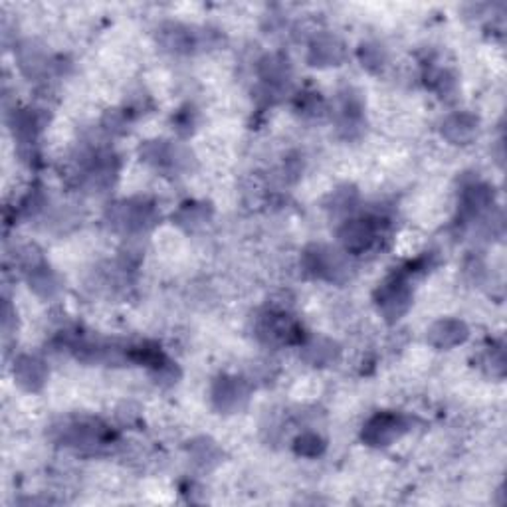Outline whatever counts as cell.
Instances as JSON below:
<instances>
[{"label":"cell","instance_id":"obj_1","mask_svg":"<svg viewBox=\"0 0 507 507\" xmlns=\"http://www.w3.org/2000/svg\"><path fill=\"white\" fill-rule=\"evenodd\" d=\"M406 276H409V271H401V274L388 278L377 292L378 312L383 313L388 323L401 320L412 303V289L406 282Z\"/></svg>","mask_w":507,"mask_h":507},{"label":"cell","instance_id":"obj_2","mask_svg":"<svg viewBox=\"0 0 507 507\" xmlns=\"http://www.w3.org/2000/svg\"><path fill=\"white\" fill-rule=\"evenodd\" d=\"M155 220H157L155 206L147 201H143V198H139V201L117 203L110 211V222L113 229L129 234L147 230L149 226L155 224Z\"/></svg>","mask_w":507,"mask_h":507},{"label":"cell","instance_id":"obj_3","mask_svg":"<svg viewBox=\"0 0 507 507\" xmlns=\"http://www.w3.org/2000/svg\"><path fill=\"white\" fill-rule=\"evenodd\" d=\"M305 270L312 276L329 279V282H343L349 278V262L337 252L328 246H312L303 256Z\"/></svg>","mask_w":507,"mask_h":507},{"label":"cell","instance_id":"obj_4","mask_svg":"<svg viewBox=\"0 0 507 507\" xmlns=\"http://www.w3.org/2000/svg\"><path fill=\"white\" fill-rule=\"evenodd\" d=\"M62 440L66 446L81 452H97L112 444L113 434L97 420H76L62 428Z\"/></svg>","mask_w":507,"mask_h":507},{"label":"cell","instance_id":"obj_5","mask_svg":"<svg viewBox=\"0 0 507 507\" xmlns=\"http://www.w3.org/2000/svg\"><path fill=\"white\" fill-rule=\"evenodd\" d=\"M258 337L268 345H284L302 339V328L284 312H270L258 320Z\"/></svg>","mask_w":507,"mask_h":507},{"label":"cell","instance_id":"obj_6","mask_svg":"<svg viewBox=\"0 0 507 507\" xmlns=\"http://www.w3.org/2000/svg\"><path fill=\"white\" fill-rule=\"evenodd\" d=\"M406 430H409V420H406L404 416L383 412L377 414L375 419H370L367 422V427L363 430V440L369 444V446L385 448L391 446L395 440L401 438Z\"/></svg>","mask_w":507,"mask_h":507},{"label":"cell","instance_id":"obj_7","mask_svg":"<svg viewBox=\"0 0 507 507\" xmlns=\"http://www.w3.org/2000/svg\"><path fill=\"white\" fill-rule=\"evenodd\" d=\"M380 220L378 219H353L341 226L339 240L343 244L345 252L361 254L369 250L377 242L380 234Z\"/></svg>","mask_w":507,"mask_h":507},{"label":"cell","instance_id":"obj_8","mask_svg":"<svg viewBox=\"0 0 507 507\" xmlns=\"http://www.w3.org/2000/svg\"><path fill=\"white\" fill-rule=\"evenodd\" d=\"M248 398V385L237 377H220L214 380L212 403L220 412L240 411Z\"/></svg>","mask_w":507,"mask_h":507},{"label":"cell","instance_id":"obj_9","mask_svg":"<svg viewBox=\"0 0 507 507\" xmlns=\"http://www.w3.org/2000/svg\"><path fill=\"white\" fill-rule=\"evenodd\" d=\"M159 42L169 52L190 54L196 48L206 46V34L196 32L195 29H188L183 24H167L159 32Z\"/></svg>","mask_w":507,"mask_h":507},{"label":"cell","instance_id":"obj_10","mask_svg":"<svg viewBox=\"0 0 507 507\" xmlns=\"http://www.w3.org/2000/svg\"><path fill=\"white\" fill-rule=\"evenodd\" d=\"M141 159L161 169H183L188 165L190 155L169 141H147L141 147Z\"/></svg>","mask_w":507,"mask_h":507},{"label":"cell","instance_id":"obj_11","mask_svg":"<svg viewBox=\"0 0 507 507\" xmlns=\"http://www.w3.org/2000/svg\"><path fill=\"white\" fill-rule=\"evenodd\" d=\"M494 203V190L484 183H472L461 188L460 195V216L461 220H474L486 212Z\"/></svg>","mask_w":507,"mask_h":507},{"label":"cell","instance_id":"obj_12","mask_svg":"<svg viewBox=\"0 0 507 507\" xmlns=\"http://www.w3.org/2000/svg\"><path fill=\"white\" fill-rule=\"evenodd\" d=\"M14 378L26 391H40L48 378V367L40 359L24 355L14 363Z\"/></svg>","mask_w":507,"mask_h":507},{"label":"cell","instance_id":"obj_13","mask_svg":"<svg viewBox=\"0 0 507 507\" xmlns=\"http://www.w3.org/2000/svg\"><path fill=\"white\" fill-rule=\"evenodd\" d=\"M478 125L476 115L460 112L446 117V121L442 123V135L454 145H468L478 135Z\"/></svg>","mask_w":507,"mask_h":507},{"label":"cell","instance_id":"obj_14","mask_svg":"<svg viewBox=\"0 0 507 507\" xmlns=\"http://www.w3.org/2000/svg\"><path fill=\"white\" fill-rule=\"evenodd\" d=\"M468 339V328L464 321L440 320L428 331V341L436 349H452Z\"/></svg>","mask_w":507,"mask_h":507},{"label":"cell","instance_id":"obj_15","mask_svg":"<svg viewBox=\"0 0 507 507\" xmlns=\"http://www.w3.org/2000/svg\"><path fill=\"white\" fill-rule=\"evenodd\" d=\"M343 44L335 38V36L323 34L320 38H315L310 48V62L312 66H339L343 60Z\"/></svg>","mask_w":507,"mask_h":507},{"label":"cell","instance_id":"obj_16","mask_svg":"<svg viewBox=\"0 0 507 507\" xmlns=\"http://www.w3.org/2000/svg\"><path fill=\"white\" fill-rule=\"evenodd\" d=\"M339 357V347L329 339H313L303 347V359L313 367L331 365Z\"/></svg>","mask_w":507,"mask_h":507},{"label":"cell","instance_id":"obj_17","mask_svg":"<svg viewBox=\"0 0 507 507\" xmlns=\"http://www.w3.org/2000/svg\"><path fill=\"white\" fill-rule=\"evenodd\" d=\"M30 287L36 294H40L44 297H50L58 292V279L52 274L48 266L44 264H34L29 276Z\"/></svg>","mask_w":507,"mask_h":507},{"label":"cell","instance_id":"obj_18","mask_svg":"<svg viewBox=\"0 0 507 507\" xmlns=\"http://www.w3.org/2000/svg\"><path fill=\"white\" fill-rule=\"evenodd\" d=\"M323 450H325V442L317 436V434L307 432L295 440V452L302 456L315 458V456H320Z\"/></svg>","mask_w":507,"mask_h":507},{"label":"cell","instance_id":"obj_19","mask_svg":"<svg viewBox=\"0 0 507 507\" xmlns=\"http://www.w3.org/2000/svg\"><path fill=\"white\" fill-rule=\"evenodd\" d=\"M179 224L188 226V229H195V226L203 224L208 220V212L204 204H187L180 208V212L177 214Z\"/></svg>","mask_w":507,"mask_h":507},{"label":"cell","instance_id":"obj_20","mask_svg":"<svg viewBox=\"0 0 507 507\" xmlns=\"http://www.w3.org/2000/svg\"><path fill=\"white\" fill-rule=\"evenodd\" d=\"M359 56L361 62H363V66L369 68L370 71H378L380 66L385 63V54L378 46H370V44H365V46H361L359 50Z\"/></svg>","mask_w":507,"mask_h":507},{"label":"cell","instance_id":"obj_21","mask_svg":"<svg viewBox=\"0 0 507 507\" xmlns=\"http://www.w3.org/2000/svg\"><path fill=\"white\" fill-rule=\"evenodd\" d=\"M193 454H195V460L196 461H203V464H211L212 460H216L220 456V452L219 448L214 446V442L211 440H201V442H195L193 446Z\"/></svg>","mask_w":507,"mask_h":507}]
</instances>
